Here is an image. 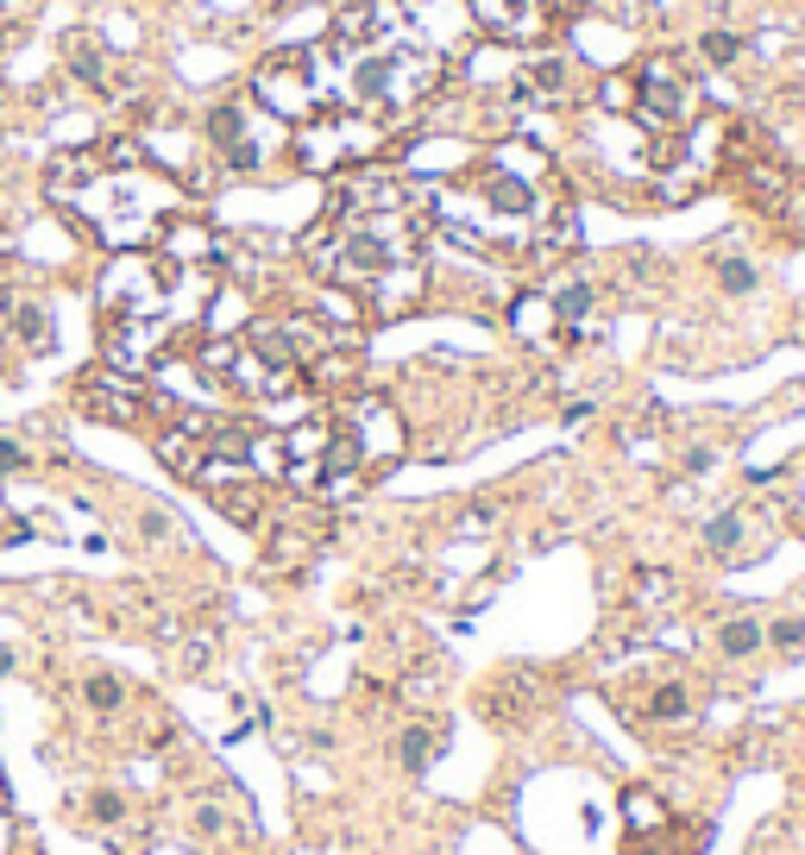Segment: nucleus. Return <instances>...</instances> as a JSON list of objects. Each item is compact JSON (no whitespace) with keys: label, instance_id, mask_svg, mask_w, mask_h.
Returning a JSON list of instances; mask_svg holds the SVG:
<instances>
[{"label":"nucleus","instance_id":"6","mask_svg":"<svg viewBox=\"0 0 805 855\" xmlns=\"http://www.w3.org/2000/svg\"><path fill=\"white\" fill-rule=\"evenodd\" d=\"M610 95L629 101V120L642 126L649 139H679L686 126L704 114V89L699 75H692V63L679 57V50H649L635 70H623L617 82H610Z\"/></svg>","mask_w":805,"mask_h":855},{"label":"nucleus","instance_id":"21","mask_svg":"<svg viewBox=\"0 0 805 855\" xmlns=\"http://www.w3.org/2000/svg\"><path fill=\"white\" fill-rule=\"evenodd\" d=\"M629 598L642 604V610H661V604L674 598V573H661V566H642V573H635V592H629Z\"/></svg>","mask_w":805,"mask_h":855},{"label":"nucleus","instance_id":"28","mask_svg":"<svg viewBox=\"0 0 805 855\" xmlns=\"http://www.w3.org/2000/svg\"><path fill=\"white\" fill-rule=\"evenodd\" d=\"M196 836H208V843H214V836H226V811L214 799L196 805Z\"/></svg>","mask_w":805,"mask_h":855},{"label":"nucleus","instance_id":"7","mask_svg":"<svg viewBox=\"0 0 805 855\" xmlns=\"http://www.w3.org/2000/svg\"><path fill=\"white\" fill-rule=\"evenodd\" d=\"M208 139H214V157L226 164V176H271L277 164L296 157V126L277 120L252 89L246 95H226L208 114Z\"/></svg>","mask_w":805,"mask_h":855},{"label":"nucleus","instance_id":"30","mask_svg":"<svg viewBox=\"0 0 805 855\" xmlns=\"http://www.w3.org/2000/svg\"><path fill=\"white\" fill-rule=\"evenodd\" d=\"M139 528H145L151 541H171V516H164V510H145V516H139Z\"/></svg>","mask_w":805,"mask_h":855},{"label":"nucleus","instance_id":"17","mask_svg":"<svg viewBox=\"0 0 805 855\" xmlns=\"http://www.w3.org/2000/svg\"><path fill=\"white\" fill-rule=\"evenodd\" d=\"M434 749H441V729H434V724H416V729H402V736H397V761L409 768V774H428Z\"/></svg>","mask_w":805,"mask_h":855},{"label":"nucleus","instance_id":"22","mask_svg":"<svg viewBox=\"0 0 805 855\" xmlns=\"http://www.w3.org/2000/svg\"><path fill=\"white\" fill-rule=\"evenodd\" d=\"M82 704L89 711H120L126 704V686L114 674H89V686H82Z\"/></svg>","mask_w":805,"mask_h":855},{"label":"nucleus","instance_id":"25","mask_svg":"<svg viewBox=\"0 0 805 855\" xmlns=\"http://www.w3.org/2000/svg\"><path fill=\"white\" fill-rule=\"evenodd\" d=\"M89 818H95L101 830L126 824V793H114V786H95V793H89Z\"/></svg>","mask_w":805,"mask_h":855},{"label":"nucleus","instance_id":"16","mask_svg":"<svg viewBox=\"0 0 805 855\" xmlns=\"http://www.w3.org/2000/svg\"><path fill=\"white\" fill-rule=\"evenodd\" d=\"M642 717H649V724H686V717H692V692L667 679V686H654V692H649Z\"/></svg>","mask_w":805,"mask_h":855},{"label":"nucleus","instance_id":"23","mask_svg":"<svg viewBox=\"0 0 805 855\" xmlns=\"http://www.w3.org/2000/svg\"><path fill=\"white\" fill-rule=\"evenodd\" d=\"M743 50H749V45H743L736 32H704V38H699V57H704V63H711V70H724V63H736Z\"/></svg>","mask_w":805,"mask_h":855},{"label":"nucleus","instance_id":"27","mask_svg":"<svg viewBox=\"0 0 805 855\" xmlns=\"http://www.w3.org/2000/svg\"><path fill=\"white\" fill-rule=\"evenodd\" d=\"M768 642H774L780 654H800L805 648V617H774V623H768Z\"/></svg>","mask_w":805,"mask_h":855},{"label":"nucleus","instance_id":"20","mask_svg":"<svg viewBox=\"0 0 805 855\" xmlns=\"http://www.w3.org/2000/svg\"><path fill=\"white\" fill-rule=\"evenodd\" d=\"M13 333H20L32 352H45L50 347V315H45V302H13Z\"/></svg>","mask_w":805,"mask_h":855},{"label":"nucleus","instance_id":"29","mask_svg":"<svg viewBox=\"0 0 805 855\" xmlns=\"http://www.w3.org/2000/svg\"><path fill=\"white\" fill-rule=\"evenodd\" d=\"M25 466V447L20 441H7V434H0V478H13Z\"/></svg>","mask_w":805,"mask_h":855},{"label":"nucleus","instance_id":"12","mask_svg":"<svg viewBox=\"0 0 805 855\" xmlns=\"http://www.w3.org/2000/svg\"><path fill=\"white\" fill-rule=\"evenodd\" d=\"M573 63H567V57H548V50H541V57H528L523 70H516V82H510V95L523 101V107H553V101H567L573 95Z\"/></svg>","mask_w":805,"mask_h":855},{"label":"nucleus","instance_id":"32","mask_svg":"<svg viewBox=\"0 0 805 855\" xmlns=\"http://www.w3.org/2000/svg\"><path fill=\"white\" fill-rule=\"evenodd\" d=\"M793 189H800V196H805V164H800V171H793Z\"/></svg>","mask_w":805,"mask_h":855},{"label":"nucleus","instance_id":"2","mask_svg":"<svg viewBox=\"0 0 805 855\" xmlns=\"http://www.w3.org/2000/svg\"><path fill=\"white\" fill-rule=\"evenodd\" d=\"M434 233L498 265H548L573 246V189L535 139H498L472 164L428 183Z\"/></svg>","mask_w":805,"mask_h":855},{"label":"nucleus","instance_id":"5","mask_svg":"<svg viewBox=\"0 0 805 855\" xmlns=\"http://www.w3.org/2000/svg\"><path fill=\"white\" fill-rule=\"evenodd\" d=\"M196 365L214 390L246 397V402H290L308 390L302 365L290 359L283 333H277V321H246L233 333H208V340H196Z\"/></svg>","mask_w":805,"mask_h":855},{"label":"nucleus","instance_id":"10","mask_svg":"<svg viewBox=\"0 0 805 855\" xmlns=\"http://www.w3.org/2000/svg\"><path fill=\"white\" fill-rule=\"evenodd\" d=\"M466 13L498 45H548L560 32V0H466Z\"/></svg>","mask_w":805,"mask_h":855},{"label":"nucleus","instance_id":"24","mask_svg":"<svg viewBox=\"0 0 805 855\" xmlns=\"http://www.w3.org/2000/svg\"><path fill=\"white\" fill-rule=\"evenodd\" d=\"M315 548V535L308 528H283V535H271V566H302V553Z\"/></svg>","mask_w":805,"mask_h":855},{"label":"nucleus","instance_id":"33","mask_svg":"<svg viewBox=\"0 0 805 855\" xmlns=\"http://www.w3.org/2000/svg\"><path fill=\"white\" fill-rule=\"evenodd\" d=\"M793 528H800V535H805V503H800V510H793Z\"/></svg>","mask_w":805,"mask_h":855},{"label":"nucleus","instance_id":"3","mask_svg":"<svg viewBox=\"0 0 805 855\" xmlns=\"http://www.w3.org/2000/svg\"><path fill=\"white\" fill-rule=\"evenodd\" d=\"M45 196L107 251H158V239L189 214V189L139 139L57 151L45 171Z\"/></svg>","mask_w":805,"mask_h":855},{"label":"nucleus","instance_id":"31","mask_svg":"<svg viewBox=\"0 0 805 855\" xmlns=\"http://www.w3.org/2000/svg\"><path fill=\"white\" fill-rule=\"evenodd\" d=\"M7 674H13V654L0 648V679H7Z\"/></svg>","mask_w":805,"mask_h":855},{"label":"nucleus","instance_id":"1","mask_svg":"<svg viewBox=\"0 0 805 855\" xmlns=\"http://www.w3.org/2000/svg\"><path fill=\"white\" fill-rule=\"evenodd\" d=\"M428 183L359 171L334 183L327 208L302 233V265L352 296L365 315L397 321L428 296Z\"/></svg>","mask_w":805,"mask_h":855},{"label":"nucleus","instance_id":"14","mask_svg":"<svg viewBox=\"0 0 805 855\" xmlns=\"http://www.w3.org/2000/svg\"><path fill=\"white\" fill-rule=\"evenodd\" d=\"M623 824L635 830V843L667 836V830H674V805L661 799L654 786H629V793H623Z\"/></svg>","mask_w":805,"mask_h":855},{"label":"nucleus","instance_id":"26","mask_svg":"<svg viewBox=\"0 0 805 855\" xmlns=\"http://www.w3.org/2000/svg\"><path fill=\"white\" fill-rule=\"evenodd\" d=\"M718 283H724L730 296H749V290H755V265L730 251V258H718Z\"/></svg>","mask_w":805,"mask_h":855},{"label":"nucleus","instance_id":"18","mask_svg":"<svg viewBox=\"0 0 805 855\" xmlns=\"http://www.w3.org/2000/svg\"><path fill=\"white\" fill-rule=\"evenodd\" d=\"M761 642H768V623H755V617H730V623L718 629V648H724L730 660H749Z\"/></svg>","mask_w":805,"mask_h":855},{"label":"nucleus","instance_id":"11","mask_svg":"<svg viewBox=\"0 0 805 855\" xmlns=\"http://www.w3.org/2000/svg\"><path fill=\"white\" fill-rule=\"evenodd\" d=\"M75 402H82V415H95L107 428H145L151 422V390L139 384L132 372H114V365H95V372L75 384Z\"/></svg>","mask_w":805,"mask_h":855},{"label":"nucleus","instance_id":"9","mask_svg":"<svg viewBox=\"0 0 805 855\" xmlns=\"http://www.w3.org/2000/svg\"><path fill=\"white\" fill-rule=\"evenodd\" d=\"M334 422L347 428V441H352V459L365 466V478L377 472H390L402 459V447H409V428H402L397 415V402H384V397H340L334 402Z\"/></svg>","mask_w":805,"mask_h":855},{"label":"nucleus","instance_id":"19","mask_svg":"<svg viewBox=\"0 0 805 855\" xmlns=\"http://www.w3.org/2000/svg\"><path fill=\"white\" fill-rule=\"evenodd\" d=\"M70 70L82 82H95V89H114V70H107V50L95 38H70Z\"/></svg>","mask_w":805,"mask_h":855},{"label":"nucleus","instance_id":"8","mask_svg":"<svg viewBox=\"0 0 805 855\" xmlns=\"http://www.w3.org/2000/svg\"><path fill=\"white\" fill-rule=\"evenodd\" d=\"M730 126L736 120H724L718 107H704L679 139H667L674 157H667L661 176H654V196L661 201H692L699 189H711V183L724 176V157H730Z\"/></svg>","mask_w":805,"mask_h":855},{"label":"nucleus","instance_id":"13","mask_svg":"<svg viewBox=\"0 0 805 855\" xmlns=\"http://www.w3.org/2000/svg\"><path fill=\"white\" fill-rule=\"evenodd\" d=\"M510 327L523 333L528 347H567V333H560V308H553V290H523V296L510 302Z\"/></svg>","mask_w":805,"mask_h":855},{"label":"nucleus","instance_id":"15","mask_svg":"<svg viewBox=\"0 0 805 855\" xmlns=\"http://www.w3.org/2000/svg\"><path fill=\"white\" fill-rule=\"evenodd\" d=\"M704 548L718 553V560H743V553H749V523H743V510H718V516L704 523Z\"/></svg>","mask_w":805,"mask_h":855},{"label":"nucleus","instance_id":"4","mask_svg":"<svg viewBox=\"0 0 805 855\" xmlns=\"http://www.w3.org/2000/svg\"><path fill=\"white\" fill-rule=\"evenodd\" d=\"M208 271L171 265L164 251H120L101 277V352L114 372H151L171 347H196L208 327Z\"/></svg>","mask_w":805,"mask_h":855}]
</instances>
